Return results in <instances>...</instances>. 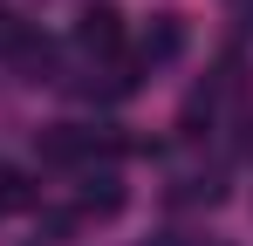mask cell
<instances>
[{"mask_svg":"<svg viewBox=\"0 0 253 246\" xmlns=\"http://www.w3.org/2000/svg\"><path fill=\"white\" fill-rule=\"evenodd\" d=\"M240 151H247V158H253V117H247V137H240Z\"/></svg>","mask_w":253,"mask_h":246,"instance_id":"8992f818","label":"cell"},{"mask_svg":"<svg viewBox=\"0 0 253 246\" xmlns=\"http://www.w3.org/2000/svg\"><path fill=\"white\" fill-rule=\"evenodd\" d=\"M14 41H21V21H14V14H0V55H14Z\"/></svg>","mask_w":253,"mask_h":246,"instance_id":"5b68a950","label":"cell"},{"mask_svg":"<svg viewBox=\"0 0 253 246\" xmlns=\"http://www.w3.org/2000/svg\"><path fill=\"white\" fill-rule=\"evenodd\" d=\"M151 246H192V240H178V233H165V240H151Z\"/></svg>","mask_w":253,"mask_h":246,"instance_id":"52a82bcc","label":"cell"},{"mask_svg":"<svg viewBox=\"0 0 253 246\" xmlns=\"http://www.w3.org/2000/svg\"><path fill=\"white\" fill-rule=\"evenodd\" d=\"M35 151H42V164H83L89 151H96V130H83V123H48L42 137H35Z\"/></svg>","mask_w":253,"mask_h":246,"instance_id":"7a4b0ae2","label":"cell"},{"mask_svg":"<svg viewBox=\"0 0 253 246\" xmlns=\"http://www.w3.org/2000/svg\"><path fill=\"white\" fill-rule=\"evenodd\" d=\"M76 41H83L89 55H117V48H124V14H117L110 0H89L83 21H76Z\"/></svg>","mask_w":253,"mask_h":246,"instance_id":"6da1fadb","label":"cell"},{"mask_svg":"<svg viewBox=\"0 0 253 246\" xmlns=\"http://www.w3.org/2000/svg\"><path fill=\"white\" fill-rule=\"evenodd\" d=\"M83 212H96V219L124 212V185H117V171H103V178H89V185H83Z\"/></svg>","mask_w":253,"mask_h":246,"instance_id":"277c9868","label":"cell"},{"mask_svg":"<svg viewBox=\"0 0 253 246\" xmlns=\"http://www.w3.org/2000/svg\"><path fill=\"white\" fill-rule=\"evenodd\" d=\"M185 48V21L178 14H151V28H144V62H171Z\"/></svg>","mask_w":253,"mask_h":246,"instance_id":"3957f363","label":"cell"}]
</instances>
